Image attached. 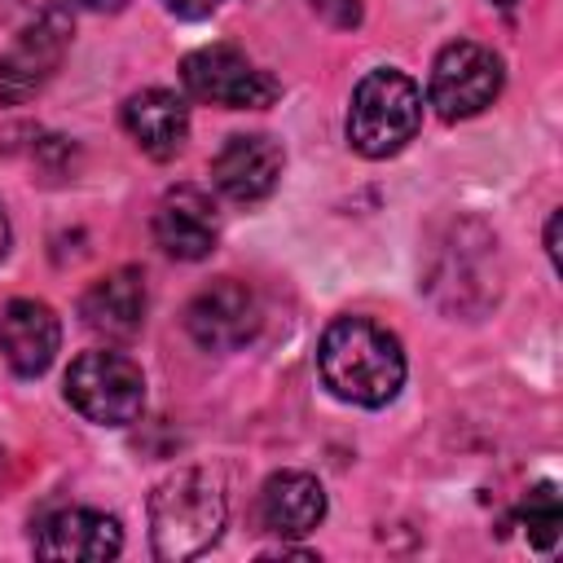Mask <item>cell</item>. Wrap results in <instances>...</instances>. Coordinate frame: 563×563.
I'll list each match as a JSON object with an SVG mask.
<instances>
[{"label": "cell", "mask_w": 563, "mask_h": 563, "mask_svg": "<svg viewBox=\"0 0 563 563\" xmlns=\"http://www.w3.org/2000/svg\"><path fill=\"white\" fill-rule=\"evenodd\" d=\"M224 528V493L211 471H176L150 493V541L167 563L194 559L216 545Z\"/></svg>", "instance_id": "obj_2"}, {"label": "cell", "mask_w": 563, "mask_h": 563, "mask_svg": "<svg viewBox=\"0 0 563 563\" xmlns=\"http://www.w3.org/2000/svg\"><path fill=\"white\" fill-rule=\"evenodd\" d=\"M317 369L321 383L361 409H378L396 400L405 387V352L391 330H383L369 317H339L325 325L317 343Z\"/></svg>", "instance_id": "obj_1"}, {"label": "cell", "mask_w": 563, "mask_h": 563, "mask_svg": "<svg viewBox=\"0 0 563 563\" xmlns=\"http://www.w3.org/2000/svg\"><path fill=\"white\" fill-rule=\"evenodd\" d=\"M4 251H9V216L0 207V260H4Z\"/></svg>", "instance_id": "obj_20"}, {"label": "cell", "mask_w": 563, "mask_h": 563, "mask_svg": "<svg viewBox=\"0 0 563 563\" xmlns=\"http://www.w3.org/2000/svg\"><path fill=\"white\" fill-rule=\"evenodd\" d=\"M0 471H4V449H0Z\"/></svg>", "instance_id": "obj_23"}, {"label": "cell", "mask_w": 563, "mask_h": 563, "mask_svg": "<svg viewBox=\"0 0 563 563\" xmlns=\"http://www.w3.org/2000/svg\"><path fill=\"white\" fill-rule=\"evenodd\" d=\"M66 400L97 427H128L145 409V374L123 352H84L66 369Z\"/></svg>", "instance_id": "obj_4"}, {"label": "cell", "mask_w": 563, "mask_h": 563, "mask_svg": "<svg viewBox=\"0 0 563 563\" xmlns=\"http://www.w3.org/2000/svg\"><path fill=\"white\" fill-rule=\"evenodd\" d=\"M501 92V57L475 40H453L431 66V106L440 119L457 123L488 110Z\"/></svg>", "instance_id": "obj_6"}, {"label": "cell", "mask_w": 563, "mask_h": 563, "mask_svg": "<svg viewBox=\"0 0 563 563\" xmlns=\"http://www.w3.org/2000/svg\"><path fill=\"white\" fill-rule=\"evenodd\" d=\"M330 26H356L361 22V0H308Z\"/></svg>", "instance_id": "obj_17"}, {"label": "cell", "mask_w": 563, "mask_h": 563, "mask_svg": "<svg viewBox=\"0 0 563 563\" xmlns=\"http://www.w3.org/2000/svg\"><path fill=\"white\" fill-rule=\"evenodd\" d=\"M211 180L233 202H260L282 180V145L264 132H242L220 145L211 158Z\"/></svg>", "instance_id": "obj_10"}, {"label": "cell", "mask_w": 563, "mask_h": 563, "mask_svg": "<svg viewBox=\"0 0 563 563\" xmlns=\"http://www.w3.org/2000/svg\"><path fill=\"white\" fill-rule=\"evenodd\" d=\"M180 84L189 97L207 106H224V110H260V106H273L277 97V79L229 44L189 53L180 62Z\"/></svg>", "instance_id": "obj_5"}, {"label": "cell", "mask_w": 563, "mask_h": 563, "mask_svg": "<svg viewBox=\"0 0 563 563\" xmlns=\"http://www.w3.org/2000/svg\"><path fill=\"white\" fill-rule=\"evenodd\" d=\"M523 528H528V541L537 550H550L559 541V528H563V506H559V493L554 484H537L528 497H523V510H519Z\"/></svg>", "instance_id": "obj_16"}, {"label": "cell", "mask_w": 563, "mask_h": 563, "mask_svg": "<svg viewBox=\"0 0 563 563\" xmlns=\"http://www.w3.org/2000/svg\"><path fill=\"white\" fill-rule=\"evenodd\" d=\"M66 44H70V18L57 13V9L40 13V18L0 53V101H4V106L31 101V97L53 79V70L62 66Z\"/></svg>", "instance_id": "obj_8"}, {"label": "cell", "mask_w": 563, "mask_h": 563, "mask_svg": "<svg viewBox=\"0 0 563 563\" xmlns=\"http://www.w3.org/2000/svg\"><path fill=\"white\" fill-rule=\"evenodd\" d=\"M123 550V532L101 510H57L35 528V554L57 563H106Z\"/></svg>", "instance_id": "obj_9"}, {"label": "cell", "mask_w": 563, "mask_h": 563, "mask_svg": "<svg viewBox=\"0 0 563 563\" xmlns=\"http://www.w3.org/2000/svg\"><path fill=\"white\" fill-rule=\"evenodd\" d=\"M176 18H207V13H216L224 0H163Z\"/></svg>", "instance_id": "obj_18"}, {"label": "cell", "mask_w": 563, "mask_h": 563, "mask_svg": "<svg viewBox=\"0 0 563 563\" xmlns=\"http://www.w3.org/2000/svg\"><path fill=\"white\" fill-rule=\"evenodd\" d=\"M422 123V92L405 70L378 66L369 70L347 106V141L365 158L400 154Z\"/></svg>", "instance_id": "obj_3"}, {"label": "cell", "mask_w": 563, "mask_h": 563, "mask_svg": "<svg viewBox=\"0 0 563 563\" xmlns=\"http://www.w3.org/2000/svg\"><path fill=\"white\" fill-rule=\"evenodd\" d=\"M260 299L251 286L220 277L202 286L185 308V330L207 352H238L260 334Z\"/></svg>", "instance_id": "obj_7"}, {"label": "cell", "mask_w": 563, "mask_h": 563, "mask_svg": "<svg viewBox=\"0 0 563 563\" xmlns=\"http://www.w3.org/2000/svg\"><path fill=\"white\" fill-rule=\"evenodd\" d=\"M62 343V325L57 312L40 299H9L0 312V352L9 361L13 374L22 378H40Z\"/></svg>", "instance_id": "obj_12"}, {"label": "cell", "mask_w": 563, "mask_h": 563, "mask_svg": "<svg viewBox=\"0 0 563 563\" xmlns=\"http://www.w3.org/2000/svg\"><path fill=\"white\" fill-rule=\"evenodd\" d=\"M145 308H150V295H145V277L136 268L106 273L79 299L84 325L92 334H106V339H132L145 325Z\"/></svg>", "instance_id": "obj_13"}, {"label": "cell", "mask_w": 563, "mask_h": 563, "mask_svg": "<svg viewBox=\"0 0 563 563\" xmlns=\"http://www.w3.org/2000/svg\"><path fill=\"white\" fill-rule=\"evenodd\" d=\"M260 519L277 537H308L325 519V488L303 471H277L260 488Z\"/></svg>", "instance_id": "obj_15"}, {"label": "cell", "mask_w": 563, "mask_h": 563, "mask_svg": "<svg viewBox=\"0 0 563 563\" xmlns=\"http://www.w3.org/2000/svg\"><path fill=\"white\" fill-rule=\"evenodd\" d=\"M216 238H220V216L202 189L180 185L163 194L154 211V242L172 260H207L216 251Z\"/></svg>", "instance_id": "obj_11"}, {"label": "cell", "mask_w": 563, "mask_h": 563, "mask_svg": "<svg viewBox=\"0 0 563 563\" xmlns=\"http://www.w3.org/2000/svg\"><path fill=\"white\" fill-rule=\"evenodd\" d=\"M84 9H123V0H79Z\"/></svg>", "instance_id": "obj_21"}, {"label": "cell", "mask_w": 563, "mask_h": 563, "mask_svg": "<svg viewBox=\"0 0 563 563\" xmlns=\"http://www.w3.org/2000/svg\"><path fill=\"white\" fill-rule=\"evenodd\" d=\"M545 255L559 264V211H550V220H545Z\"/></svg>", "instance_id": "obj_19"}, {"label": "cell", "mask_w": 563, "mask_h": 563, "mask_svg": "<svg viewBox=\"0 0 563 563\" xmlns=\"http://www.w3.org/2000/svg\"><path fill=\"white\" fill-rule=\"evenodd\" d=\"M493 4H497V9H515V0H493Z\"/></svg>", "instance_id": "obj_22"}, {"label": "cell", "mask_w": 563, "mask_h": 563, "mask_svg": "<svg viewBox=\"0 0 563 563\" xmlns=\"http://www.w3.org/2000/svg\"><path fill=\"white\" fill-rule=\"evenodd\" d=\"M123 128H128V136L136 141L141 154L163 163V158L180 154V145L189 136V110H185V101L176 92L145 88V92L123 101Z\"/></svg>", "instance_id": "obj_14"}]
</instances>
